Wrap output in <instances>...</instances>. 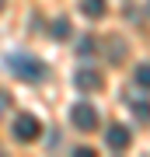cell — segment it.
<instances>
[{"mask_svg":"<svg viewBox=\"0 0 150 157\" xmlns=\"http://www.w3.org/2000/svg\"><path fill=\"white\" fill-rule=\"evenodd\" d=\"M94 150H91V147H73V157H91Z\"/></svg>","mask_w":150,"mask_h":157,"instance_id":"cell-10","label":"cell"},{"mask_svg":"<svg viewBox=\"0 0 150 157\" xmlns=\"http://www.w3.org/2000/svg\"><path fill=\"white\" fill-rule=\"evenodd\" d=\"M11 133H14L17 143H35V140L42 136V122H39V115L21 112V115L14 119V129H11Z\"/></svg>","mask_w":150,"mask_h":157,"instance_id":"cell-2","label":"cell"},{"mask_svg":"<svg viewBox=\"0 0 150 157\" xmlns=\"http://www.w3.org/2000/svg\"><path fill=\"white\" fill-rule=\"evenodd\" d=\"M136 84L150 91V63H140V67H136Z\"/></svg>","mask_w":150,"mask_h":157,"instance_id":"cell-8","label":"cell"},{"mask_svg":"<svg viewBox=\"0 0 150 157\" xmlns=\"http://www.w3.org/2000/svg\"><path fill=\"white\" fill-rule=\"evenodd\" d=\"M105 140H108V147H112V150H129V143H133V133H129L126 126H112Z\"/></svg>","mask_w":150,"mask_h":157,"instance_id":"cell-5","label":"cell"},{"mask_svg":"<svg viewBox=\"0 0 150 157\" xmlns=\"http://www.w3.org/2000/svg\"><path fill=\"white\" fill-rule=\"evenodd\" d=\"M133 115H136V119H143V122H150V101H143V98L133 101Z\"/></svg>","mask_w":150,"mask_h":157,"instance_id":"cell-9","label":"cell"},{"mask_svg":"<svg viewBox=\"0 0 150 157\" xmlns=\"http://www.w3.org/2000/svg\"><path fill=\"white\" fill-rule=\"evenodd\" d=\"M147 11H150V0H147Z\"/></svg>","mask_w":150,"mask_h":157,"instance_id":"cell-11","label":"cell"},{"mask_svg":"<svg viewBox=\"0 0 150 157\" xmlns=\"http://www.w3.org/2000/svg\"><path fill=\"white\" fill-rule=\"evenodd\" d=\"M77 87L80 91H101V84H105V80H101V73L98 70H91V67H84V70H77Z\"/></svg>","mask_w":150,"mask_h":157,"instance_id":"cell-4","label":"cell"},{"mask_svg":"<svg viewBox=\"0 0 150 157\" xmlns=\"http://www.w3.org/2000/svg\"><path fill=\"white\" fill-rule=\"evenodd\" d=\"M70 32H73L70 17H56L52 21V39H70Z\"/></svg>","mask_w":150,"mask_h":157,"instance_id":"cell-7","label":"cell"},{"mask_svg":"<svg viewBox=\"0 0 150 157\" xmlns=\"http://www.w3.org/2000/svg\"><path fill=\"white\" fill-rule=\"evenodd\" d=\"M7 67L14 70V77L28 80V84H39V80L45 77V67H42L39 59H32V56H11V59H7Z\"/></svg>","mask_w":150,"mask_h":157,"instance_id":"cell-1","label":"cell"},{"mask_svg":"<svg viewBox=\"0 0 150 157\" xmlns=\"http://www.w3.org/2000/svg\"><path fill=\"white\" fill-rule=\"evenodd\" d=\"M80 11L87 14V17H105L108 4H105V0H80Z\"/></svg>","mask_w":150,"mask_h":157,"instance_id":"cell-6","label":"cell"},{"mask_svg":"<svg viewBox=\"0 0 150 157\" xmlns=\"http://www.w3.org/2000/svg\"><path fill=\"white\" fill-rule=\"evenodd\" d=\"M70 122H73V129H80V133H94L98 129V108L91 105V101H77V105L70 108Z\"/></svg>","mask_w":150,"mask_h":157,"instance_id":"cell-3","label":"cell"}]
</instances>
